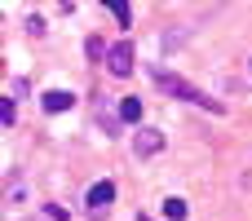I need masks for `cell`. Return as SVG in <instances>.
I'll use <instances>...</instances> for the list:
<instances>
[{"mask_svg": "<svg viewBox=\"0 0 252 221\" xmlns=\"http://www.w3.org/2000/svg\"><path fill=\"white\" fill-rule=\"evenodd\" d=\"M248 71H252V58H248Z\"/></svg>", "mask_w": 252, "mask_h": 221, "instance_id": "12", "label": "cell"}, {"mask_svg": "<svg viewBox=\"0 0 252 221\" xmlns=\"http://www.w3.org/2000/svg\"><path fill=\"white\" fill-rule=\"evenodd\" d=\"M102 4L111 9V18H115L120 27H128V22H133V9H128V0H102Z\"/></svg>", "mask_w": 252, "mask_h": 221, "instance_id": "7", "label": "cell"}, {"mask_svg": "<svg viewBox=\"0 0 252 221\" xmlns=\"http://www.w3.org/2000/svg\"><path fill=\"white\" fill-rule=\"evenodd\" d=\"M120 120H124V124H137V120H142V102H137V97H124V102H120Z\"/></svg>", "mask_w": 252, "mask_h": 221, "instance_id": "8", "label": "cell"}, {"mask_svg": "<svg viewBox=\"0 0 252 221\" xmlns=\"http://www.w3.org/2000/svg\"><path fill=\"white\" fill-rule=\"evenodd\" d=\"M164 217H168V221H186V217H190V208H186V199H177V195H168V199H164Z\"/></svg>", "mask_w": 252, "mask_h": 221, "instance_id": "6", "label": "cell"}, {"mask_svg": "<svg viewBox=\"0 0 252 221\" xmlns=\"http://www.w3.org/2000/svg\"><path fill=\"white\" fill-rule=\"evenodd\" d=\"M0 120H4V128H13V120H18V111H13V97H4V102H0Z\"/></svg>", "mask_w": 252, "mask_h": 221, "instance_id": "9", "label": "cell"}, {"mask_svg": "<svg viewBox=\"0 0 252 221\" xmlns=\"http://www.w3.org/2000/svg\"><path fill=\"white\" fill-rule=\"evenodd\" d=\"M111 199H115V182H97V186L89 190V213L102 217V213L111 208Z\"/></svg>", "mask_w": 252, "mask_h": 221, "instance_id": "4", "label": "cell"}, {"mask_svg": "<svg viewBox=\"0 0 252 221\" xmlns=\"http://www.w3.org/2000/svg\"><path fill=\"white\" fill-rule=\"evenodd\" d=\"M106 66H111V75H133V44L128 40H120V44H111L106 49Z\"/></svg>", "mask_w": 252, "mask_h": 221, "instance_id": "2", "label": "cell"}, {"mask_svg": "<svg viewBox=\"0 0 252 221\" xmlns=\"http://www.w3.org/2000/svg\"><path fill=\"white\" fill-rule=\"evenodd\" d=\"M71 102H75V93H66V89H49V93H44V111H49V115L71 111Z\"/></svg>", "mask_w": 252, "mask_h": 221, "instance_id": "5", "label": "cell"}, {"mask_svg": "<svg viewBox=\"0 0 252 221\" xmlns=\"http://www.w3.org/2000/svg\"><path fill=\"white\" fill-rule=\"evenodd\" d=\"M137 221H151V217H137Z\"/></svg>", "mask_w": 252, "mask_h": 221, "instance_id": "11", "label": "cell"}, {"mask_svg": "<svg viewBox=\"0 0 252 221\" xmlns=\"http://www.w3.org/2000/svg\"><path fill=\"white\" fill-rule=\"evenodd\" d=\"M151 75H155V84H159L168 97H177V102H195V106H204V111H213V115L226 111L217 97H208L204 89H195L190 80H182V75H173V71H164V66H151Z\"/></svg>", "mask_w": 252, "mask_h": 221, "instance_id": "1", "label": "cell"}, {"mask_svg": "<svg viewBox=\"0 0 252 221\" xmlns=\"http://www.w3.org/2000/svg\"><path fill=\"white\" fill-rule=\"evenodd\" d=\"M27 221H31V217H27Z\"/></svg>", "mask_w": 252, "mask_h": 221, "instance_id": "13", "label": "cell"}, {"mask_svg": "<svg viewBox=\"0 0 252 221\" xmlns=\"http://www.w3.org/2000/svg\"><path fill=\"white\" fill-rule=\"evenodd\" d=\"M62 4H75V0H62Z\"/></svg>", "mask_w": 252, "mask_h": 221, "instance_id": "10", "label": "cell"}, {"mask_svg": "<svg viewBox=\"0 0 252 221\" xmlns=\"http://www.w3.org/2000/svg\"><path fill=\"white\" fill-rule=\"evenodd\" d=\"M159 151H164V133H159V128H142V133L133 137V155H137V159H155Z\"/></svg>", "mask_w": 252, "mask_h": 221, "instance_id": "3", "label": "cell"}]
</instances>
